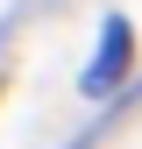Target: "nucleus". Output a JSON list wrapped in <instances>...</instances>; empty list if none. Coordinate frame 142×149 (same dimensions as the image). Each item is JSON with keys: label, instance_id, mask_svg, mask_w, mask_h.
I'll list each match as a JSON object with an SVG mask.
<instances>
[{"label": "nucleus", "instance_id": "obj_1", "mask_svg": "<svg viewBox=\"0 0 142 149\" xmlns=\"http://www.w3.org/2000/svg\"><path fill=\"white\" fill-rule=\"evenodd\" d=\"M128 57H135V36H128V22L114 14V22L100 29V50H93V64H85V92H93V100H100V92H114L121 78H128Z\"/></svg>", "mask_w": 142, "mask_h": 149}]
</instances>
